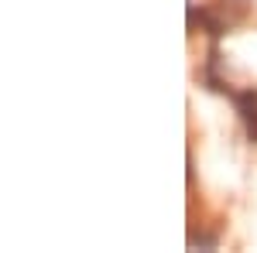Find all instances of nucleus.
Segmentation results:
<instances>
[{
    "label": "nucleus",
    "mask_w": 257,
    "mask_h": 253,
    "mask_svg": "<svg viewBox=\"0 0 257 253\" xmlns=\"http://www.w3.org/2000/svg\"><path fill=\"white\" fill-rule=\"evenodd\" d=\"M237 106H240V117L247 123V137L257 140V93H240L237 96Z\"/></svg>",
    "instance_id": "nucleus-1"
}]
</instances>
